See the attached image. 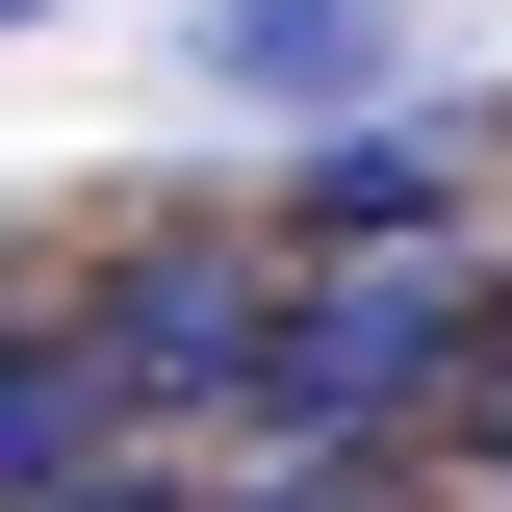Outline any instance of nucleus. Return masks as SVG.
I'll return each mask as SVG.
<instances>
[{
    "mask_svg": "<svg viewBox=\"0 0 512 512\" xmlns=\"http://www.w3.org/2000/svg\"><path fill=\"white\" fill-rule=\"evenodd\" d=\"M436 205H461V128H333V154H308V231L333 256H410Z\"/></svg>",
    "mask_w": 512,
    "mask_h": 512,
    "instance_id": "obj_3",
    "label": "nucleus"
},
{
    "mask_svg": "<svg viewBox=\"0 0 512 512\" xmlns=\"http://www.w3.org/2000/svg\"><path fill=\"white\" fill-rule=\"evenodd\" d=\"M487 461H512V384H487Z\"/></svg>",
    "mask_w": 512,
    "mask_h": 512,
    "instance_id": "obj_5",
    "label": "nucleus"
},
{
    "mask_svg": "<svg viewBox=\"0 0 512 512\" xmlns=\"http://www.w3.org/2000/svg\"><path fill=\"white\" fill-rule=\"evenodd\" d=\"M256 333H282V282L205 231L103 256V308H77V359H103V410H256Z\"/></svg>",
    "mask_w": 512,
    "mask_h": 512,
    "instance_id": "obj_1",
    "label": "nucleus"
},
{
    "mask_svg": "<svg viewBox=\"0 0 512 512\" xmlns=\"http://www.w3.org/2000/svg\"><path fill=\"white\" fill-rule=\"evenodd\" d=\"M77 461H103V359L26 308V333H0V512H26V487H77Z\"/></svg>",
    "mask_w": 512,
    "mask_h": 512,
    "instance_id": "obj_4",
    "label": "nucleus"
},
{
    "mask_svg": "<svg viewBox=\"0 0 512 512\" xmlns=\"http://www.w3.org/2000/svg\"><path fill=\"white\" fill-rule=\"evenodd\" d=\"M180 26H205V77H256V103H384V77H410L384 0H180Z\"/></svg>",
    "mask_w": 512,
    "mask_h": 512,
    "instance_id": "obj_2",
    "label": "nucleus"
},
{
    "mask_svg": "<svg viewBox=\"0 0 512 512\" xmlns=\"http://www.w3.org/2000/svg\"><path fill=\"white\" fill-rule=\"evenodd\" d=\"M0 26H52V0H0Z\"/></svg>",
    "mask_w": 512,
    "mask_h": 512,
    "instance_id": "obj_6",
    "label": "nucleus"
}]
</instances>
